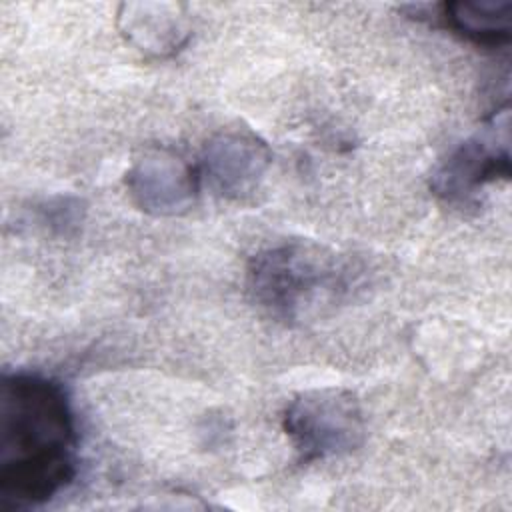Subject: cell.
I'll list each match as a JSON object with an SVG mask.
<instances>
[{
	"instance_id": "obj_9",
	"label": "cell",
	"mask_w": 512,
	"mask_h": 512,
	"mask_svg": "<svg viewBox=\"0 0 512 512\" xmlns=\"http://www.w3.org/2000/svg\"><path fill=\"white\" fill-rule=\"evenodd\" d=\"M82 204L76 198H56L46 202L40 208L42 222L60 234H66L70 228H76L82 222Z\"/></svg>"
},
{
	"instance_id": "obj_4",
	"label": "cell",
	"mask_w": 512,
	"mask_h": 512,
	"mask_svg": "<svg viewBox=\"0 0 512 512\" xmlns=\"http://www.w3.org/2000/svg\"><path fill=\"white\" fill-rule=\"evenodd\" d=\"M510 176V108L496 114L458 144L432 172L430 188L448 202H460L488 182Z\"/></svg>"
},
{
	"instance_id": "obj_3",
	"label": "cell",
	"mask_w": 512,
	"mask_h": 512,
	"mask_svg": "<svg viewBox=\"0 0 512 512\" xmlns=\"http://www.w3.org/2000/svg\"><path fill=\"white\" fill-rule=\"evenodd\" d=\"M282 424L302 462L350 454L366 438L360 400L346 388L300 392L286 406Z\"/></svg>"
},
{
	"instance_id": "obj_5",
	"label": "cell",
	"mask_w": 512,
	"mask_h": 512,
	"mask_svg": "<svg viewBox=\"0 0 512 512\" xmlns=\"http://www.w3.org/2000/svg\"><path fill=\"white\" fill-rule=\"evenodd\" d=\"M200 170L166 148L142 152L126 172L130 200L150 216L186 214L198 196Z\"/></svg>"
},
{
	"instance_id": "obj_6",
	"label": "cell",
	"mask_w": 512,
	"mask_h": 512,
	"mask_svg": "<svg viewBox=\"0 0 512 512\" xmlns=\"http://www.w3.org/2000/svg\"><path fill=\"white\" fill-rule=\"evenodd\" d=\"M272 162L268 144L250 130H224L212 136L202 152L200 178L228 200L250 196Z\"/></svg>"
},
{
	"instance_id": "obj_7",
	"label": "cell",
	"mask_w": 512,
	"mask_h": 512,
	"mask_svg": "<svg viewBox=\"0 0 512 512\" xmlns=\"http://www.w3.org/2000/svg\"><path fill=\"white\" fill-rule=\"evenodd\" d=\"M116 24L126 42L156 58L176 54L192 34L186 6L164 0L122 2Z\"/></svg>"
},
{
	"instance_id": "obj_8",
	"label": "cell",
	"mask_w": 512,
	"mask_h": 512,
	"mask_svg": "<svg viewBox=\"0 0 512 512\" xmlns=\"http://www.w3.org/2000/svg\"><path fill=\"white\" fill-rule=\"evenodd\" d=\"M436 10L450 30L476 44L500 46L512 36V0H452Z\"/></svg>"
},
{
	"instance_id": "obj_1",
	"label": "cell",
	"mask_w": 512,
	"mask_h": 512,
	"mask_svg": "<svg viewBox=\"0 0 512 512\" xmlns=\"http://www.w3.org/2000/svg\"><path fill=\"white\" fill-rule=\"evenodd\" d=\"M76 476V422L64 386L34 372L0 380V502L32 508Z\"/></svg>"
},
{
	"instance_id": "obj_2",
	"label": "cell",
	"mask_w": 512,
	"mask_h": 512,
	"mask_svg": "<svg viewBox=\"0 0 512 512\" xmlns=\"http://www.w3.org/2000/svg\"><path fill=\"white\" fill-rule=\"evenodd\" d=\"M358 270L348 256L306 240H286L248 262V290L274 318L302 322L346 294Z\"/></svg>"
}]
</instances>
